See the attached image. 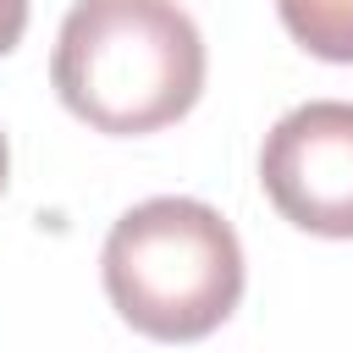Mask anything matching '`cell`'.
I'll return each mask as SVG.
<instances>
[{"label":"cell","instance_id":"obj_1","mask_svg":"<svg viewBox=\"0 0 353 353\" xmlns=\"http://www.w3.org/2000/svg\"><path fill=\"white\" fill-rule=\"evenodd\" d=\"M50 83L94 132H160L204 94L199 22L176 0H72L55 33Z\"/></svg>","mask_w":353,"mask_h":353},{"label":"cell","instance_id":"obj_2","mask_svg":"<svg viewBox=\"0 0 353 353\" xmlns=\"http://www.w3.org/2000/svg\"><path fill=\"white\" fill-rule=\"evenodd\" d=\"M99 276L132 331L154 342H199L243 298V243L204 199L160 193L110 226Z\"/></svg>","mask_w":353,"mask_h":353},{"label":"cell","instance_id":"obj_3","mask_svg":"<svg viewBox=\"0 0 353 353\" xmlns=\"http://www.w3.org/2000/svg\"><path fill=\"white\" fill-rule=\"evenodd\" d=\"M265 199L314 237H353V99L292 105L259 149Z\"/></svg>","mask_w":353,"mask_h":353},{"label":"cell","instance_id":"obj_4","mask_svg":"<svg viewBox=\"0 0 353 353\" xmlns=\"http://www.w3.org/2000/svg\"><path fill=\"white\" fill-rule=\"evenodd\" d=\"M287 33L336 66H353V0H276Z\"/></svg>","mask_w":353,"mask_h":353},{"label":"cell","instance_id":"obj_5","mask_svg":"<svg viewBox=\"0 0 353 353\" xmlns=\"http://www.w3.org/2000/svg\"><path fill=\"white\" fill-rule=\"evenodd\" d=\"M22 33H28V0H0V55H11Z\"/></svg>","mask_w":353,"mask_h":353},{"label":"cell","instance_id":"obj_6","mask_svg":"<svg viewBox=\"0 0 353 353\" xmlns=\"http://www.w3.org/2000/svg\"><path fill=\"white\" fill-rule=\"evenodd\" d=\"M6 176H11V149H6V132H0V193H6Z\"/></svg>","mask_w":353,"mask_h":353}]
</instances>
